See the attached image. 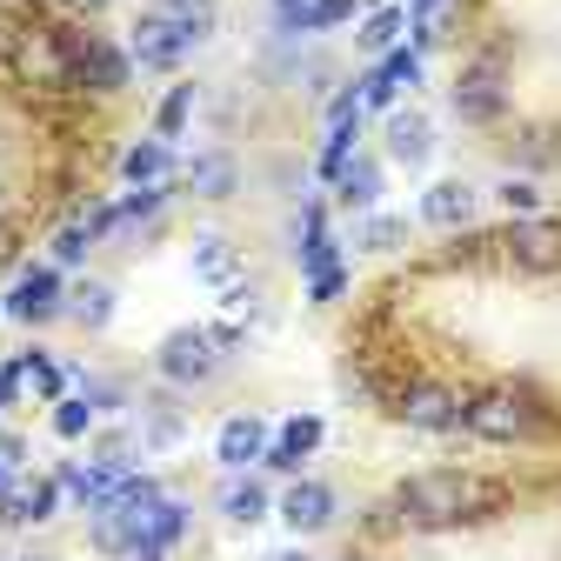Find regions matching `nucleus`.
Listing matches in <instances>:
<instances>
[{
  "label": "nucleus",
  "mask_w": 561,
  "mask_h": 561,
  "mask_svg": "<svg viewBox=\"0 0 561 561\" xmlns=\"http://www.w3.org/2000/svg\"><path fill=\"white\" fill-rule=\"evenodd\" d=\"M194 54V41L181 34V27H168L161 14H148L140 8V21L127 27V60L140 67V75H174V67Z\"/></svg>",
  "instance_id": "10"
},
{
  "label": "nucleus",
  "mask_w": 561,
  "mask_h": 561,
  "mask_svg": "<svg viewBox=\"0 0 561 561\" xmlns=\"http://www.w3.org/2000/svg\"><path fill=\"white\" fill-rule=\"evenodd\" d=\"M295 241H301V248H295V261H301V274H308V280H314V274H328V267H347V261H341V241H334L328 228H321V234H295Z\"/></svg>",
  "instance_id": "35"
},
{
  "label": "nucleus",
  "mask_w": 561,
  "mask_h": 561,
  "mask_svg": "<svg viewBox=\"0 0 561 561\" xmlns=\"http://www.w3.org/2000/svg\"><path fill=\"white\" fill-rule=\"evenodd\" d=\"M140 448H148V455H168V448H181L187 442V414L174 408V401H148V408H140Z\"/></svg>",
  "instance_id": "26"
},
{
  "label": "nucleus",
  "mask_w": 561,
  "mask_h": 561,
  "mask_svg": "<svg viewBox=\"0 0 561 561\" xmlns=\"http://www.w3.org/2000/svg\"><path fill=\"white\" fill-rule=\"evenodd\" d=\"M194 274L207 280V288H234L241 280V248L228 241V234H194Z\"/></svg>",
  "instance_id": "23"
},
{
  "label": "nucleus",
  "mask_w": 561,
  "mask_h": 561,
  "mask_svg": "<svg viewBox=\"0 0 561 561\" xmlns=\"http://www.w3.org/2000/svg\"><path fill=\"white\" fill-rule=\"evenodd\" d=\"M341 295H347V267H328V274H314V280H308V301H321V308H328V301H341Z\"/></svg>",
  "instance_id": "37"
},
{
  "label": "nucleus",
  "mask_w": 561,
  "mask_h": 561,
  "mask_svg": "<svg viewBox=\"0 0 561 561\" xmlns=\"http://www.w3.org/2000/svg\"><path fill=\"white\" fill-rule=\"evenodd\" d=\"M515 488L495 481V474H474V468H421L408 474L388 508H394V528L401 535H455V528H481L508 515Z\"/></svg>",
  "instance_id": "1"
},
{
  "label": "nucleus",
  "mask_w": 561,
  "mask_h": 561,
  "mask_svg": "<svg viewBox=\"0 0 561 561\" xmlns=\"http://www.w3.org/2000/svg\"><path fill=\"white\" fill-rule=\"evenodd\" d=\"M127 561H168V548H134Z\"/></svg>",
  "instance_id": "40"
},
{
  "label": "nucleus",
  "mask_w": 561,
  "mask_h": 561,
  "mask_svg": "<svg viewBox=\"0 0 561 561\" xmlns=\"http://www.w3.org/2000/svg\"><path fill=\"white\" fill-rule=\"evenodd\" d=\"M60 314H67V280H60L54 261L27 267L14 288H8V321H21V328H47V321H60Z\"/></svg>",
  "instance_id": "9"
},
{
  "label": "nucleus",
  "mask_w": 561,
  "mask_h": 561,
  "mask_svg": "<svg viewBox=\"0 0 561 561\" xmlns=\"http://www.w3.org/2000/svg\"><path fill=\"white\" fill-rule=\"evenodd\" d=\"M362 8H388V0H362Z\"/></svg>",
  "instance_id": "46"
},
{
  "label": "nucleus",
  "mask_w": 561,
  "mask_h": 561,
  "mask_svg": "<svg viewBox=\"0 0 561 561\" xmlns=\"http://www.w3.org/2000/svg\"><path fill=\"white\" fill-rule=\"evenodd\" d=\"M8 34H14V27H8V14H0V47H8Z\"/></svg>",
  "instance_id": "42"
},
{
  "label": "nucleus",
  "mask_w": 561,
  "mask_h": 561,
  "mask_svg": "<svg viewBox=\"0 0 561 561\" xmlns=\"http://www.w3.org/2000/svg\"><path fill=\"white\" fill-rule=\"evenodd\" d=\"M355 248H362V254H394V248H408V221L375 207V215L355 221Z\"/></svg>",
  "instance_id": "31"
},
{
  "label": "nucleus",
  "mask_w": 561,
  "mask_h": 561,
  "mask_svg": "<svg viewBox=\"0 0 561 561\" xmlns=\"http://www.w3.org/2000/svg\"><path fill=\"white\" fill-rule=\"evenodd\" d=\"M375 75H381V81H388V94L401 101V94H414V88H421V54L401 41L394 54H381V60H375Z\"/></svg>",
  "instance_id": "33"
},
{
  "label": "nucleus",
  "mask_w": 561,
  "mask_h": 561,
  "mask_svg": "<svg viewBox=\"0 0 561 561\" xmlns=\"http://www.w3.org/2000/svg\"><path fill=\"white\" fill-rule=\"evenodd\" d=\"M461 435L488 442V448H522L548 435V414L522 381H495V388H474L461 401Z\"/></svg>",
  "instance_id": "2"
},
{
  "label": "nucleus",
  "mask_w": 561,
  "mask_h": 561,
  "mask_svg": "<svg viewBox=\"0 0 561 561\" xmlns=\"http://www.w3.org/2000/svg\"><path fill=\"white\" fill-rule=\"evenodd\" d=\"M495 254L522 274H561V221H548V215L508 221V234H495Z\"/></svg>",
  "instance_id": "8"
},
{
  "label": "nucleus",
  "mask_w": 561,
  "mask_h": 561,
  "mask_svg": "<svg viewBox=\"0 0 561 561\" xmlns=\"http://www.w3.org/2000/svg\"><path fill=\"white\" fill-rule=\"evenodd\" d=\"M215 508H221L228 528H261V522L274 515V495H267V481L248 468V474H228V481L215 488Z\"/></svg>",
  "instance_id": "18"
},
{
  "label": "nucleus",
  "mask_w": 561,
  "mask_h": 561,
  "mask_svg": "<svg viewBox=\"0 0 561 561\" xmlns=\"http://www.w3.org/2000/svg\"><path fill=\"white\" fill-rule=\"evenodd\" d=\"M321 442H328V421H321V414H288V421L274 428L261 468H274V474H301V468L321 455Z\"/></svg>",
  "instance_id": "13"
},
{
  "label": "nucleus",
  "mask_w": 561,
  "mask_h": 561,
  "mask_svg": "<svg viewBox=\"0 0 561 561\" xmlns=\"http://www.w3.org/2000/svg\"><path fill=\"white\" fill-rule=\"evenodd\" d=\"M461 401H468L461 388H448L435 375H414V381L394 388V421L414 428V435H455L461 428Z\"/></svg>",
  "instance_id": "6"
},
{
  "label": "nucleus",
  "mask_w": 561,
  "mask_h": 561,
  "mask_svg": "<svg viewBox=\"0 0 561 561\" xmlns=\"http://www.w3.org/2000/svg\"><path fill=\"white\" fill-rule=\"evenodd\" d=\"M0 321H8V295H0Z\"/></svg>",
  "instance_id": "45"
},
{
  "label": "nucleus",
  "mask_w": 561,
  "mask_h": 561,
  "mask_svg": "<svg viewBox=\"0 0 561 561\" xmlns=\"http://www.w3.org/2000/svg\"><path fill=\"white\" fill-rule=\"evenodd\" d=\"M362 0H274V34L280 41H308V34H328L341 21H355Z\"/></svg>",
  "instance_id": "14"
},
{
  "label": "nucleus",
  "mask_w": 561,
  "mask_h": 561,
  "mask_svg": "<svg viewBox=\"0 0 561 561\" xmlns=\"http://www.w3.org/2000/svg\"><path fill=\"white\" fill-rule=\"evenodd\" d=\"M181 181H187V194H201V201H234V187H241V161H234L228 148H201V154L181 168Z\"/></svg>",
  "instance_id": "21"
},
{
  "label": "nucleus",
  "mask_w": 561,
  "mask_h": 561,
  "mask_svg": "<svg viewBox=\"0 0 561 561\" xmlns=\"http://www.w3.org/2000/svg\"><path fill=\"white\" fill-rule=\"evenodd\" d=\"M67 495H60V481L54 474H14L8 488H0V528H41V522H54V508H60Z\"/></svg>",
  "instance_id": "11"
},
{
  "label": "nucleus",
  "mask_w": 561,
  "mask_h": 561,
  "mask_svg": "<svg viewBox=\"0 0 561 561\" xmlns=\"http://www.w3.org/2000/svg\"><path fill=\"white\" fill-rule=\"evenodd\" d=\"M381 187H388L381 161L355 154V161L341 168V181H334V201H341V207H355V215H375V207H381Z\"/></svg>",
  "instance_id": "22"
},
{
  "label": "nucleus",
  "mask_w": 561,
  "mask_h": 561,
  "mask_svg": "<svg viewBox=\"0 0 561 561\" xmlns=\"http://www.w3.org/2000/svg\"><path fill=\"white\" fill-rule=\"evenodd\" d=\"M455 121H468V127H495L502 114H508V60H502V47H481L461 75H455Z\"/></svg>",
  "instance_id": "4"
},
{
  "label": "nucleus",
  "mask_w": 561,
  "mask_h": 561,
  "mask_svg": "<svg viewBox=\"0 0 561 561\" xmlns=\"http://www.w3.org/2000/svg\"><path fill=\"white\" fill-rule=\"evenodd\" d=\"M121 181H127V187H174V140L140 134L134 148L121 154Z\"/></svg>",
  "instance_id": "20"
},
{
  "label": "nucleus",
  "mask_w": 561,
  "mask_h": 561,
  "mask_svg": "<svg viewBox=\"0 0 561 561\" xmlns=\"http://www.w3.org/2000/svg\"><path fill=\"white\" fill-rule=\"evenodd\" d=\"M14 241H21V234H14V221H0V267H8V261H14V254H21V248H14Z\"/></svg>",
  "instance_id": "39"
},
{
  "label": "nucleus",
  "mask_w": 561,
  "mask_h": 561,
  "mask_svg": "<svg viewBox=\"0 0 561 561\" xmlns=\"http://www.w3.org/2000/svg\"><path fill=\"white\" fill-rule=\"evenodd\" d=\"M8 375H14V388H21V401H60L67 388H75V368L67 362H54L47 347H21V355L8 362Z\"/></svg>",
  "instance_id": "16"
},
{
  "label": "nucleus",
  "mask_w": 561,
  "mask_h": 561,
  "mask_svg": "<svg viewBox=\"0 0 561 561\" xmlns=\"http://www.w3.org/2000/svg\"><path fill=\"white\" fill-rule=\"evenodd\" d=\"M134 81V60L114 34H94V27H75V94H94V101H114L121 88Z\"/></svg>",
  "instance_id": "7"
},
{
  "label": "nucleus",
  "mask_w": 561,
  "mask_h": 561,
  "mask_svg": "<svg viewBox=\"0 0 561 561\" xmlns=\"http://www.w3.org/2000/svg\"><path fill=\"white\" fill-rule=\"evenodd\" d=\"M495 201L508 207V215H515V221H528V215H541V187H535V181H522V174H508V181L495 187Z\"/></svg>",
  "instance_id": "36"
},
{
  "label": "nucleus",
  "mask_w": 561,
  "mask_h": 561,
  "mask_svg": "<svg viewBox=\"0 0 561 561\" xmlns=\"http://www.w3.org/2000/svg\"><path fill=\"white\" fill-rule=\"evenodd\" d=\"M274 515L288 522L295 535H321V528H334V515H341V495L328 481H314V474H295L288 481V495L274 502Z\"/></svg>",
  "instance_id": "12"
},
{
  "label": "nucleus",
  "mask_w": 561,
  "mask_h": 561,
  "mask_svg": "<svg viewBox=\"0 0 561 561\" xmlns=\"http://www.w3.org/2000/svg\"><path fill=\"white\" fill-rule=\"evenodd\" d=\"M114 280H75V288H67V321L75 328H88V334H101L107 321H114Z\"/></svg>",
  "instance_id": "24"
},
{
  "label": "nucleus",
  "mask_w": 561,
  "mask_h": 561,
  "mask_svg": "<svg viewBox=\"0 0 561 561\" xmlns=\"http://www.w3.org/2000/svg\"><path fill=\"white\" fill-rule=\"evenodd\" d=\"M221 362H228V347H221L215 328H174L154 347V375L168 388H207V381L221 375Z\"/></svg>",
  "instance_id": "5"
},
{
  "label": "nucleus",
  "mask_w": 561,
  "mask_h": 561,
  "mask_svg": "<svg viewBox=\"0 0 561 561\" xmlns=\"http://www.w3.org/2000/svg\"><path fill=\"white\" fill-rule=\"evenodd\" d=\"M75 8H107V0H75Z\"/></svg>",
  "instance_id": "43"
},
{
  "label": "nucleus",
  "mask_w": 561,
  "mask_h": 561,
  "mask_svg": "<svg viewBox=\"0 0 561 561\" xmlns=\"http://www.w3.org/2000/svg\"><path fill=\"white\" fill-rule=\"evenodd\" d=\"M401 41H408V8H394V0H388V8H368V14H362V34H355V47H362L368 60L394 54Z\"/></svg>",
  "instance_id": "27"
},
{
  "label": "nucleus",
  "mask_w": 561,
  "mask_h": 561,
  "mask_svg": "<svg viewBox=\"0 0 561 561\" xmlns=\"http://www.w3.org/2000/svg\"><path fill=\"white\" fill-rule=\"evenodd\" d=\"M341 561H368V554H341Z\"/></svg>",
  "instance_id": "47"
},
{
  "label": "nucleus",
  "mask_w": 561,
  "mask_h": 561,
  "mask_svg": "<svg viewBox=\"0 0 561 561\" xmlns=\"http://www.w3.org/2000/svg\"><path fill=\"white\" fill-rule=\"evenodd\" d=\"M21 561H54V554H21Z\"/></svg>",
  "instance_id": "44"
},
{
  "label": "nucleus",
  "mask_w": 561,
  "mask_h": 561,
  "mask_svg": "<svg viewBox=\"0 0 561 561\" xmlns=\"http://www.w3.org/2000/svg\"><path fill=\"white\" fill-rule=\"evenodd\" d=\"M408 8V21H442V14H455V0H401Z\"/></svg>",
  "instance_id": "38"
},
{
  "label": "nucleus",
  "mask_w": 561,
  "mask_h": 561,
  "mask_svg": "<svg viewBox=\"0 0 561 561\" xmlns=\"http://www.w3.org/2000/svg\"><path fill=\"white\" fill-rule=\"evenodd\" d=\"M168 201H174V187H127V194L114 201V234H140V228H154V221L168 215Z\"/></svg>",
  "instance_id": "25"
},
{
  "label": "nucleus",
  "mask_w": 561,
  "mask_h": 561,
  "mask_svg": "<svg viewBox=\"0 0 561 561\" xmlns=\"http://www.w3.org/2000/svg\"><path fill=\"white\" fill-rule=\"evenodd\" d=\"M267 561H314L308 548H280V554H267Z\"/></svg>",
  "instance_id": "41"
},
{
  "label": "nucleus",
  "mask_w": 561,
  "mask_h": 561,
  "mask_svg": "<svg viewBox=\"0 0 561 561\" xmlns=\"http://www.w3.org/2000/svg\"><path fill=\"white\" fill-rule=\"evenodd\" d=\"M94 421H101V414H94L88 394H60V401H54V435H60V442H88Z\"/></svg>",
  "instance_id": "32"
},
{
  "label": "nucleus",
  "mask_w": 561,
  "mask_h": 561,
  "mask_svg": "<svg viewBox=\"0 0 561 561\" xmlns=\"http://www.w3.org/2000/svg\"><path fill=\"white\" fill-rule=\"evenodd\" d=\"M267 442H274V428H267L261 414H228L221 435H215V461H221L228 474H248V468H261Z\"/></svg>",
  "instance_id": "17"
},
{
  "label": "nucleus",
  "mask_w": 561,
  "mask_h": 561,
  "mask_svg": "<svg viewBox=\"0 0 561 561\" xmlns=\"http://www.w3.org/2000/svg\"><path fill=\"white\" fill-rule=\"evenodd\" d=\"M0 60L14 67V81L34 94H75V27L54 21H21L0 47Z\"/></svg>",
  "instance_id": "3"
},
{
  "label": "nucleus",
  "mask_w": 561,
  "mask_h": 561,
  "mask_svg": "<svg viewBox=\"0 0 561 561\" xmlns=\"http://www.w3.org/2000/svg\"><path fill=\"white\" fill-rule=\"evenodd\" d=\"M194 107H201V88H194V81L168 88V101H161V114H154V134H161V140H174V134L194 121Z\"/></svg>",
  "instance_id": "34"
},
{
  "label": "nucleus",
  "mask_w": 561,
  "mask_h": 561,
  "mask_svg": "<svg viewBox=\"0 0 561 561\" xmlns=\"http://www.w3.org/2000/svg\"><path fill=\"white\" fill-rule=\"evenodd\" d=\"M148 14H161L168 27H181L194 47L221 27V8H215V0H148Z\"/></svg>",
  "instance_id": "29"
},
{
  "label": "nucleus",
  "mask_w": 561,
  "mask_h": 561,
  "mask_svg": "<svg viewBox=\"0 0 561 561\" xmlns=\"http://www.w3.org/2000/svg\"><path fill=\"white\" fill-rule=\"evenodd\" d=\"M94 248H101V234H94V228L75 215V221H60V228H54V241H47V261H54V267H81Z\"/></svg>",
  "instance_id": "30"
},
{
  "label": "nucleus",
  "mask_w": 561,
  "mask_h": 561,
  "mask_svg": "<svg viewBox=\"0 0 561 561\" xmlns=\"http://www.w3.org/2000/svg\"><path fill=\"white\" fill-rule=\"evenodd\" d=\"M187 528H194V508H187L181 495H161V502H154V515L140 522V548H181V541H187Z\"/></svg>",
  "instance_id": "28"
},
{
  "label": "nucleus",
  "mask_w": 561,
  "mask_h": 561,
  "mask_svg": "<svg viewBox=\"0 0 561 561\" xmlns=\"http://www.w3.org/2000/svg\"><path fill=\"white\" fill-rule=\"evenodd\" d=\"M381 148H388L394 168H428L435 161V121L421 107H394L388 127H381Z\"/></svg>",
  "instance_id": "15"
},
{
  "label": "nucleus",
  "mask_w": 561,
  "mask_h": 561,
  "mask_svg": "<svg viewBox=\"0 0 561 561\" xmlns=\"http://www.w3.org/2000/svg\"><path fill=\"white\" fill-rule=\"evenodd\" d=\"M474 207L481 194L468 181H435V187H421V228H442V234H461L474 221Z\"/></svg>",
  "instance_id": "19"
}]
</instances>
